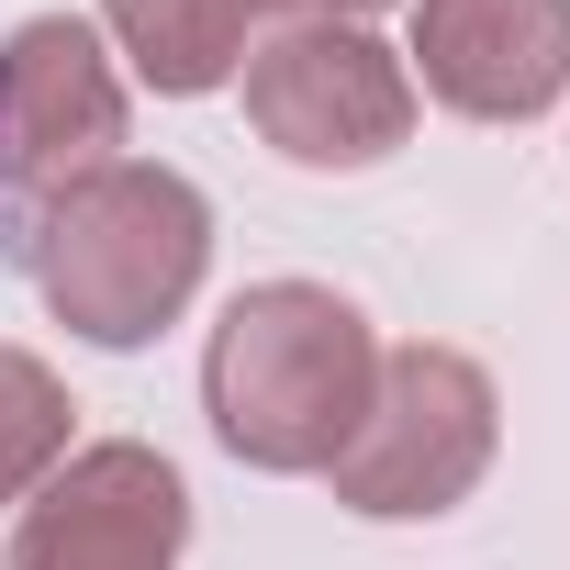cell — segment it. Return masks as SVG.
<instances>
[{
	"label": "cell",
	"mask_w": 570,
	"mask_h": 570,
	"mask_svg": "<svg viewBox=\"0 0 570 570\" xmlns=\"http://www.w3.org/2000/svg\"><path fill=\"white\" fill-rule=\"evenodd\" d=\"M381 381V336L347 292L325 279H257V292L224 303L213 358H202V403L213 436L246 470H325Z\"/></svg>",
	"instance_id": "1"
},
{
	"label": "cell",
	"mask_w": 570,
	"mask_h": 570,
	"mask_svg": "<svg viewBox=\"0 0 570 570\" xmlns=\"http://www.w3.org/2000/svg\"><path fill=\"white\" fill-rule=\"evenodd\" d=\"M202 246H213L202 190L179 168H146V157H101V168L57 179L35 202V224H23L35 292L90 347H146L202 292Z\"/></svg>",
	"instance_id": "2"
},
{
	"label": "cell",
	"mask_w": 570,
	"mask_h": 570,
	"mask_svg": "<svg viewBox=\"0 0 570 570\" xmlns=\"http://www.w3.org/2000/svg\"><path fill=\"white\" fill-rule=\"evenodd\" d=\"M492 470V381L459 347H392L370 381L358 436L325 459L336 503L358 514H448Z\"/></svg>",
	"instance_id": "3"
},
{
	"label": "cell",
	"mask_w": 570,
	"mask_h": 570,
	"mask_svg": "<svg viewBox=\"0 0 570 570\" xmlns=\"http://www.w3.org/2000/svg\"><path fill=\"white\" fill-rule=\"evenodd\" d=\"M246 124L292 168H370L414 135V79L370 23L303 12L268 46H246Z\"/></svg>",
	"instance_id": "4"
},
{
	"label": "cell",
	"mask_w": 570,
	"mask_h": 570,
	"mask_svg": "<svg viewBox=\"0 0 570 570\" xmlns=\"http://www.w3.org/2000/svg\"><path fill=\"white\" fill-rule=\"evenodd\" d=\"M190 492L157 448H79L12 514V570H179Z\"/></svg>",
	"instance_id": "5"
},
{
	"label": "cell",
	"mask_w": 570,
	"mask_h": 570,
	"mask_svg": "<svg viewBox=\"0 0 570 570\" xmlns=\"http://www.w3.org/2000/svg\"><path fill=\"white\" fill-rule=\"evenodd\" d=\"M124 146V79L90 23L46 12L0 46V179H79Z\"/></svg>",
	"instance_id": "6"
},
{
	"label": "cell",
	"mask_w": 570,
	"mask_h": 570,
	"mask_svg": "<svg viewBox=\"0 0 570 570\" xmlns=\"http://www.w3.org/2000/svg\"><path fill=\"white\" fill-rule=\"evenodd\" d=\"M414 68L470 124H525L570 90V0H414Z\"/></svg>",
	"instance_id": "7"
},
{
	"label": "cell",
	"mask_w": 570,
	"mask_h": 570,
	"mask_svg": "<svg viewBox=\"0 0 570 570\" xmlns=\"http://www.w3.org/2000/svg\"><path fill=\"white\" fill-rule=\"evenodd\" d=\"M101 23L124 35L135 79L168 90V101H190V90L246 68V12L235 0H101Z\"/></svg>",
	"instance_id": "8"
},
{
	"label": "cell",
	"mask_w": 570,
	"mask_h": 570,
	"mask_svg": "<svg viewBox=\"0 0 570 570\" xmlns=\"http://www.w3.org/2000/svg\"><path fill=\"white\" fill-rule=\"evenodd\" d=\"M57 459H68V392H57V370L23 358V347H0V503H23Z\"/></svg>",
	"instance_id": "9"
},
{
	"label": "cell",
	"mask_w": 570,
	"mask_h": 570,
	"mask_svg": "<svg viewBox=\"0 0 570 570\" xmlns=\"http://www.w3.org/2000/svg\"><path fill=\"white\" fill-rule=\"evenodd\" d=\"M235 12H292V23H303V0H235Z\"/></svg>",
	"instance_id": "10"
},
{
	"label": "cell",
	"mask_w": 570,
	"mask_h": 570,
	"mask_svg": "<svg viewBox=\"0 0 570 570\" xmlns=\"http://www.w3.org/2000/svg\"><path fill=\"white\" fill-rule=\"evenodd\" d=\"M358 12H381V0H336V23H358Z\"/></svg>",
	"instance_id": "11"
}]
</instances>
